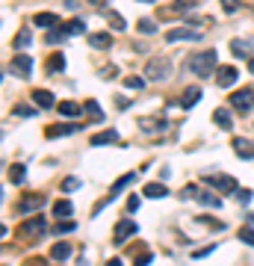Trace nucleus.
Segmentation results:
<instances>
[{
  "label": "nucleus",
  "mask_w": 254,
  "mask_h": 266,
  "mask_svg": "<svg viewBox=\"0 0 254 266\" xmlns=\"http://www.w3.org/2000/svg\"><path fill=\"white\" fill-rule=\"evenodd\" d=\"M189 68L195 71V74H201V77L213 74V68H216V51H204L198 56H192V65Z\"/></svg>",
  "instance_id": "nucleus-1"
},
{
  "label": "nucleus",
  "mask_w": 254,
  "mask_h": 266,
  "mask_svg": "<svg viewBox=\"0 0 254 266\" xmlns=\"http://www.w3.org/2000/svg\"><path fill=\"white\" fill-rule=\"evenodd\" d=\"M169 74H171V62L169 59H163V56L151 59L148 68H145V77H148V80H166Z\"/></svg>",
  "instance_id": "nucleus-2"
},
{
  "label": "nucleus",
  "mask_w": 254,
  "mask_h": 266,
  "mask_svg": "<svg viewBox=\"0 0 254 266\" xmlns=\"http://www.w3.org/2000/svg\"><path fill=\"white\" fill-rule=\"evenodd\" d=\"M204 183L207 186H213V189H219V193H225V195H234L239 189L237 186V180L231 175H216V177H204Z\"/></svg>",
  "instance_id": "nucleus-3"
},
{
  "label": "nucleus",
  "mask_w": 254,
  "mask_h": 266,
  "mask_svg": "<svg viewBox=\"0 0 254 266\" xmlns=\"http://www.w3.org/2000/svg\"><path fill=\"white\" fill-rule=\"evenodd\" d=\"M231 106L248 112V109L254 106V89H239V92H234V95H231Z\"/></svg>",
  "instance_id": "nucleus-4"
},
{
  "label": "nucleus",
  "mask_w": 254,
  "mask_h": 266,
  "mask_svg": "<svg viewBox=\"0 0 254 266\" xmlns=\"http://www.w3.org/2000/svg\"><path fill=\"white\" fill-rule=\"evenodd\" d=\"M136 231H139V225H136V222H130V219H121L119 225H116V231H113V243H116V246H121L127 237H133Z\"/></svg>",
  "instance_id": "nucleus-5"
},
{
  "label": "nucleus",
  "mask_w": 254,
  "mask_h": 266,
  "mask_svg": "<svg viewBox=\"0 0 254 266\" xmlns=\"http://www.w3.org/2000/svg\"><path fill=\"white\" fill-rule=\"evenodd\" d=\"M42 234H45V219H42V216L30 219V222L21 228V237H24V240H39Z\"/></svg>",
  "instance_id": "nucleus-6"
},
{
  "label": "nucleus",
  "mask_w": 254,
  "mask_h": 266,
  "mask_svg": "<svg viewBox=\"0 0 254 266\" xmlns=\"http://www.w3.org/2000/svg\"><path fill=\"white\" fill-rule=\"evenodd\" d=\"M12 71H15L18 77H30V71H33V59H30L27 53H15V56H12Z\"/></svg>",
  "instance_id": "nucleus-7"
},
{
  "label": "nucleus",
  "mask_w": 254,
  "mask_h": 266,
  "mask_svg": "<svg viewBox=\"0 0 254 266\" xmlns=\"http://www.w3.org/2000/svg\"><path fill=\"white\" fill-rule=\"evenodd\" d=\"M166 39H169V42H195V39H201V33H198L195 27H177V30H171Z\"/></svg>",
  "instance_id": "nucleus-8"
},
{
  "label": "nucleus",
  "mask_w": 254,
  "mask_h": 266,
  "mask_svg": "<svg viewBox=\"0 0 254 266\" xmlns=\"http://www.w3.org/2000/svg\"><path fill=\"white\" fill-rule=\"evenodd\" d=\"M201 101V86H189L184 95H180V106L184 109H192V106Z\"/></svg>",
  "instance_id": "nucleus-9"
},
{
  "label": "nucleus",
  "mask_w": 254,
  "mask_h": 266,
  "mask_svg": "<svg viewBox=\"0 0 254 266\" xmlns=\"http://www.w3.org/2000/svg\"><path fill=\"white\" fill-rule=\"evenodd\" d=\"M45 204V198L42 195H24L21 198V204H18V213H33V210H39Z\"/></svg>",
  "instance_id": "nucleus-10"
},
{
  "label": "nucleus",
  "mask_w": 254,
  "mask_h": 266,
  "mask_svg": "<svg viewBox=\"0 0 254 266\" xmlns=\"http://www.w3.org/2000/svg\"><path fill=\"white\" fill-rule=\"evenodd\" d=\"M77 130H80V124H53V127H48V139L71 136V133H77Z\"/></svg>",
  "instance_id": "nucleus-11"
},
{
  "label": "nucleus",
  "mask_w": 254,
  "mask_h": 266,
  "mask_svg": "<svg viewBox=\"0 0 254 266\" xmlns=\"http://www.w3.org/2000/svg\"><path fill=\"white\" fill-rule=\"evenodd\" d=\"M234 151H237L242 160H254V142H248V139H242V136H237V139H234Z\"/></svg>",
  "instance_id": "nucleus-12"
},
{
  "label": "nucleus",
  "mask_w": 254,
  "mask_h": 266,
  "mask_svg": "<svg viewBox=\"0 0 254 266\" xmlns=\"http://www.w3.org/2000/svg\"><path fill=\"white\" fill-rule=\"evenodd\" d=\"M33 101L42 106V109H51V106L56 104V98H53L48 89H35V92H33Z\"/></svg>",
  "instance_id": "nucleus-13"
},
{
  "label": "nucleus",
  "mask_w": 254,
  "mask_h": 266,
  "mask_svg": "<svg viewBox=\"0 0 254 266\" xmlns=\"http://www.w3.org/2000/svg\"><path fill=\"white\" fill-rule=\"evenodd\" d=\"M237 68H231V65H228V68H219L216 71V80H219V86H234V83H237Z\"/></svg>",
  "instance_id": "nucleus-14"
},
{
  "label": "nucleus",
  "mask_w": 254,
  "mask_h": 266,
  "mask_svg": "<svg viewBox=\"0 0 254 266\" xmlns=\"http://www.w3.org/2000/svg\"><path fill=\"white\" fill-rule=\"evenodd\" d=\"M68 257H71V246H68V243H56V246L51 248V260H56V263H62Z\"/></svg>",
  "instance_id": "nucleus-15"
},
{
  "label": "nucleus",
  "mask_w": 254,
  "mask_h": 266,
  "mask_svg": "<svg viewBox=\"0 0 254 266\" xmlns=\"http://www.w3.org/2000/svg\"><path fill=\"white\" fill-rule=\"evenodd\" d=\"M83 112V106H77L74 101H59V116H65V119H77Z\"/></svg>",
  "instance_id": "nucleus-16"
},
{
  "label": "nucleus",
  "mask_w": 254,
  "mask_h": 266,
  "mask_svg": "<svg viewBox=\"0 0 254 266\" xmlns=\"http://www.w3.org/2000/svg\"><path fill=\"white\" fill-rule=\"evenodd\" d=\"M231 51L237 53V56H251L254 45L251 42H245V39H234V42H231Z\"/></svg>",
  "instance_id": "nucleus-17"
},
{
  "label": "nucleus",
  "mask_w": 254,
  "mask_h": 266,
  "mask_svg": "<svg viewBox=\"0 0 254 266\" xmlns=\"http://www.w3.org/2000/svg\"><path fill=\"white\" fill-rule=\"evenodd\" d=\"M62 33H65V35H80V33H86V21H83V18L68 21L65 27H62Z\"/></svg>",
  "instance_id": "nucleus-18"
},
{
  "label": "nucleus",
  "mask_w": 254,
  "mask_h": 266,
  "mask_svg": "<svg viewBox=\"0 0 254 266\" xmlns=\"http://www.w3.org/2000/svg\"><path fill=\"white\" fill-rule=\"evenodd\" d=\"M71 213H74V207H71V201H65V198L53 204V216L56 219H71Z\"/></svg>",
  "instance_id": "nucleus-19"
},
{
  "label": "nucleus",
  "mask_w": 254,
  "mask_h": 266,
  "mask_svg": "<svg viewBox=\"0 0 254 266\" xmlns=\"http://www.w3.org/2000/svg\"><path fill=\"white\" fill-rule=\"evenodd\" d=\"M198 204H207V207H222V201H219V195H213V193H207V189H198Z\"/></svg>",
  "instance_id": "nucleus-20"
},
{
  "label": "nucleus",
  "mask_w": 254,
  "mask_h": 266,
  "mask_svg": "<svg viewBox=\"0 0 254 266\" xmlns=\"http://www.w3.org/2000/svg\"><path fill=\"white\" fill-rule=\"evenodd\" d=\"M89 45L101 51V48H110V45H113V39H110L106 33H95V35H89Z\"/></svg>",
  "instance_id": "nucleus-21"
},
{
  "label": "nucleus",
  "mask_w": 254,
  "mask_h": 266,
  "mask_svg": "<svg viewBox=\"0 0 254 266\" xmlns=\"http://www.w3.org/2000/svg\"><path fill=\"white\" fill-rule=\"evenodd\" d=\"M106 142H119V130H106V133L92 136V145H106Z\"/></svg>",
  "instance_id": "nucleus-22"
},
{
  "label": "nucleus",
  "mask_w": 254,
  "mask_h": 266,
  "mask_svg": "<svg viewBox=\"0 0 254 266\" xmlns=\"http://www.w3.org/2000/svg\"><path fill=\"white\" fill-rule=\"evenodd\" d=\"M24 177H27V169H24L21 163L9 166V180H12V183H24Z\"/></svg>",
  "instance_id": "nucleus-23"
},
{
  "label": "nucleus",
  "mask_w": 254,
  "mask_h": 266,
  "mask_svg": "<svg viewBox=\"0 0 254 266\" xmlns=\"http://www.w3.org/2000/svg\"><path fill=\"white\" fill-rule=\"evenodd\" d=\"M145 195H148V198H166L169 189H166L163 183H148V186H145Z\"/></svg>",
  "instance_id": "nucleus-24"
},
{
  "label": "nucleus",
  "mask_w": 254,
  "mask_h": 266,
  "mask_svg": "<svg viewBox=\"0 0 254 266\" xmlns=\"http://www.w3.org/2000/svg\"><path fill=\"white\" fill-rule=\"evenodd\" d=\"M133 180H136V175H133V172H130V175H121L119 180H116V186H113V193H110V198H113V195H119L121 189H124V186H130Z\"/></svg>",
  "instance_id": "nucleus-25"
},
{
  "label": "nucleus",
  "mask_w": 254,
  "mask_h": 266,
  "mask_svg": "<svg viewBox=\"0 0 254 266\" xmlns=\"http://www.w3.org/2000/svg\"><path fill=\"white\" fill-rule=\"evenodd\" d=\"M213 122L219 124V127H225V130H231V127H234V122H231V116H228L225 109H216V112H213Z\"/></svg>",
  "instance_id": "nucleus-26"
},
{
  "label": "nucleus",
  "mask_w": 254,
  "mask_h": 266,
  "mask_svg": "<svg viewBox=\"0 0 254 266\" xmlns=\"http://www.w3.org/2000/svg\"><path fill=\"white\" fill-rule=\"evenodd\" d=\"M139 127H142V130H163L166 122H163V119H139Z\"/></svg>",
  "instance_id": "nucleus-27"
},
{
  "label": "nucleus",
  "mask_w": 254,
  "mask_h": 266,
  "mask_svg": "<svg viewBox=\"0 0 254 266\" xmlns=\"http://www.w3.org/2000/svg\"><path fill=\"white\" fill-rule=\"evenodd\" d=\"M74 228H77V225H74L71 219H56V228H51V231L56 234V237H59V234H71Z\"/></svg>",
  "instance_id": "nucleus-28"
},
{
  "label": "nucleus",
  "mask_w": 254,
  "mask_h": 266,
  "mask_svg": "<svg viewBox=\"0 0 254 266\" xmlns=\"http://www.w3.org/2000/svg\"><path fill=\"white\" fill-rule=\"evenodd\" d=\"M65 68V56L62 53H53L51 59H48V71H62Z\"/></svg>",
  "instance_id": "nucleus-29"
},
{
  "label": "nucleus",
  "mask_w": 254,
  "mask_h": 266,
  "mask_svg": "<svg viewBox=\"0 0 254 266\" xmlns=\"http://www.w3.org/2000/svg\"><path fill=\"white\" fill-rule=\"evenodd\" d=\"M56 24V15L53 12H42V15H35V27H53Z\"/></svg>",
  "instance_id": "nucleus-30"
},
{
  "label": "nucleus",
  "mask_w": 254,
  "mask_h": 266,
  "mask_svg": "<svg viewBox=\"0 0 254 266\" xmlns=\"http://www.w3.org/2000/svg\"><path fill=\"white\" fill-rule=\"evenodd\" d=\"M30 42H33V39H30V33H27V30H21V33L15 35V48H18V51L30 48Z\"/></svg>",
  "instance_id": "nucleus-31"
},
{
  "label": "nucleus",
  "mask_w": 254,
  "mask_h": 266,
  "mask_svg": "<svg viewBox=\"0 0 254 266\" xmlns=\"http://www.w3.org/2000/svg\"><path fill=\"white\" fill-rule=\"evenodd\" d=\"M136 27H139V33H145V35L157 33V24H154V21H148V18H142V21H139Z\"/></svg>",
  "instance_id": "nucleus-32"
},
{
  "label": "nucleus",
  "mask_w": 254,
  "mask_h": 266,
  "mask_svg": "<svg viewBox=\"0 0 254 266\" xmlns=\"http://www.w3.org/2000/svg\"><path fill=\"white\" fill-rule=\"evenodd\" d=\"M106 18H110V24H113V27H116V30H124V27H127V24H124V18H121L119 12H113V9H110V12H106Z\"/></svg>",
  "instance_id": "nucleus-33"
},
{
  "label": "nucleus",
  "mask_w": 254,
  "mask_h": 266,
  "mask_svg": "<svg viewBox=\"0 0 254 266\" xmlns=\"http://www.w3.org/2000/svg\"><path fill=\"white\" fill-rule=\"evenodd\" d=\"M62 189H65V193H74V189H80V177H65V180H62Z\"/></svg>",
  "instance_id": "nucleus-34"
},
{
  "label": "nucleus",
  "mask_w": 254,
  "mask_h": 266,
  "mask_svg": "<svg viewBox=\"0 0 254 266\" xmlns=\"http://www.w3.org/2000/svg\"><path fill=\"white\" fill-rule=\"evenodd\" d=\"M124 86L133 89V92H139V89L145 86V80H142V77H127V80H124Z\"/></svg>",
  "instance_id": "nucleus-35"
},
{
  "label": "nucleus",
  "mask_w": 254,
  "mask_h": 266,
  "mask_svg": "<svg viewBox=\"0 0 254 266\" xmlns=\"http://www.w3.org/2000/svg\"><path fill=\"white\" fill-rule=\"evenodd\" d=\"M86 109L92 112V119H95V122H101V119H103L101 109H98V101H86Z\"/></svg>",
  "instance_id": "nucleus-36"
},
{
  "label": "nucleus",
  "mask_w": 254,
  "mask_h": 266,
  "mask_svg": "<svg viewBox=\"0 0 254 266\" xmlns=\"http://www.w3.org/2000/svg\"><path fill=\"white\" fill-rule=\"evenodd\" d=\"M239 240H242L245 246H254V231L251 228H242V231H239Z\"/></svg>",
  "instance_id": "nucleus-37"
},
{
  "label": "nucleus",
  "mask_w": 254,
  "mask_h": 266,
  "mask_svg": "<svg viewBox=\"0 0 254 266\" xmlns=\"http://www.w3.org/2000/svg\"><path fill=\"white\" fill-rule=\"evenodd\" d=\"M198 222H201V225H210V231H222V228H225L222 222H216V219H210V216H201Z\"/></svg>",
  "instance_id": "nucleus-38"
},
{
  "label": "nucleus",
  "mask_w": 254,
  "mask_h": 266,
  "mask_svg": "<svg viewBox=\"0 0 254 266\" xmlns=\"http://www.w3.org/2000/svg\"><path fill=\"white\" fill-rule=\"evenodd\" d=\"M234 195H237V198H239V201H242V204H248V201H251V189H237V193H234Z\"/></svg>",
  "instance_id": "nucleus-39"
},
{
  "label": "nucleus",
  "mask_w": 254,
  "mask_h": 266,
  "mask_svg": "<svg viewBox=\"0 0 254 266\" xmlns=\"http://www.w3.org/2000/svg\"><path fill=\"white\" fill-rule=\"evenodd\" d=\"M210 251H216V246H204V248H198V251H192V257H207Z\"/></svg>",
  "instance_id": "nucleus-40"
},
{
  "label": "nucleus",
  "mask_w": 254,
  "mask_h": 266,
  "mask_svg": "<svg viewBox=\"0 0 254 266\" xmlns=\"http://www.w3.org/2000/svg\"><path fill=\"white\" fill-rule=\"evenodd\" d=\"M127 210H130V213L139 210V198H136V195H127Z\"/></svg>",
  "instance_id": "nucleus-41"
},
{
  "label": "nucleus",
  "mask_w": 254,
  "mask_h": 266,
  "mask_svg": "<svg viewBox=\"0 0 254 266\" xmlns=\"http://www.w3.org/2000/svg\"><path fill=\"white\" fill-rule=\"evenodd\" d=\"M198 0H174V9H189V6H195Z\"/></svg>",
  "instance_id": "nucleus-42"
},
{
  "label": "nucleus",
  "mask_w": 254,
  "mask_h": 266,
  "mask_svg": "<svg viewBox=\"0 0 254 266\" xmlns=\"http://www.w3.org/2000/svg\"><path fill=\"white\" fill-rule=\"evenodd\" d=\"M222 6H225V12H234L239 6V0H222Z\"/></svg>",
  "instance_id": "nucleus-43"
},
{
  "label": "nucleus",
  "mask_w": 254,
  "mask_h": 266,
  "mask_svg": "<svg viewBox=\"0 0 254 266\" xmlns=\"http://www.w3.org/2000/svg\"><path fill=\"white\" fill-rule=\"evenodd\" d=\"M154 260V254H142V257H139V260H136V266H148Z\"/></svg>",
  "instance_id": "nucleus-44"
},
{
  "label": "nucleus",
  "mask_w": 254,
  "mask_h": 266,
  "mask_svg": "<svg viewBox=\"0 0 254 266\" xmlns=\"http://www.w3.org/2000/svg\"><path fill=\"white\" fill-rule=\"evenodd\" d=\"M15 112H18V116H33V109H30V106H15Z\"/></svg>",
  "instance_id": "nucleus-45"
},
{
  "label": "nucleus",
  "mask_w": 254,
  "mask_h": 266,
  "mask_svg": "<svg viewBox=\"0 0 254 266\" xmlns=\"http://www.w3.org/2000/svg\"><path fill=\"white\" fill-rule=\"evenodd\" d=\"M106 266H121V260H119V257H113V260H110Z\"/></svg>",
  "instance_id": "nucleus-46"
},
{
  "label": "nucleus",
  "mask_w": 254,
  "mask_h": 266,
  "mask_svg": "<svg viewBox=\"0 0 254 266\" xmlns=\"http://www.w3.org/2000/svg\"><path fill=\"white\" fill-rule=\"evenodd\" d=\"M89 3H95V6H103V3H106V0H89Z\"/></svg>",
  "instance_id": "nucleus-47"
},
{
  "label": "nucleus",
  "mask_w": 254,
  "mask_h": 266,
  "mask_svg": "<svg viewBox=\"0 0 254 266\" xmlns=\"http://www.w3.org/2000/svg\"><path fill=\"white\" fill-rule=\"evenodd\" d=\"M248 71H251V74H254V56H251V62H248Z\"/></svg>",
  "instance_id": "nucleus-48"
},
{
  "label": "nucleus",
  "mask_w": 254,
  "mask_h": 266,
  "mask_svg": "<svg viewBox=\"0 0 254 266\" xmlns=\"http://www.w3.org/2000/svg\"><path fill=\"white\" fill-rule=\"evenodd\" d=\"M248 222H251V225H254V213H251V216H248Z\"/></svg>",
  "instance_id": "nucleus-49"
},
{
  "label": "nucleus",
  "mask_w": 254,
  "mask_h": 266,
  "mask_svg": "<svg viewBox=\"0 0 254 266\" xmlns=\"http://www.w3.org/2000/svg\"><path fill=\"white\" fill-rule=\"evenodd\" d=\"M139 3H154V0H139Z\"/></svg>",
  "instance_id": "nucleus-50"
}]
</instances>
